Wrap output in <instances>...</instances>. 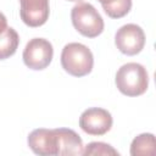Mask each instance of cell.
Returning <instances> with one entry per match:
<instances>
[{
  "label": "cell",
  "mask_w": 156,
  "mask_h": 156,
  "mask_svg": "<svg viewBox=\"0 0 156 156\" xmlns=\"http://www.w3.org/2000/svg\"><path fill=\"white\" fill-rule=\"evenodd\" d=\"M115 83L117 89L127 96L143 95L149 87V73L146 68L136 62H128L119 67Z\"/></svg>",
  "instance_id": "1"
},
{
  "label": "cell",
  "mask_w": 156,
  "mask_h": 156,
  "mask_svg": "<svg viewBox=\"0 0 156 156\" xmlns=\"http://www.w3.org/2000/svg\"><path fill=\"white\" fill-rule=\"evenodd\" d=\"M105 13L111 18L124 17L132 9V0H98Z\"/></svg>",
  "instance_id": "12"
},
{
  "label": "cell",
  "mask_w": 156,
  "mask_h": 156,
  "mask_svg": "<svg viewBox=\"0 0 156 156\" xmlns=\"http://www.w3.org/2000/svg\"><path fill=\"white\" fill-rule=\"evenodd\" d=\"M29 149L39 156H57L58 139L56 129L38 128L29 133L27 138Z\"/></svg>",
  "instance_id": "7"
},
{
  "label": "cell",
  "mask_w": 156,
  "mask_h": 156,
  "mask_svg": "<svg viewBox=\"0 0 156 156\" xmlns=\"http://www.w3.org/2000/svg\"><path fill=\"white\" fill-rule=\"evenodd\" d=\"M58 139V155L65 156H78L83 155V141L82 138L69 128H55Z\"/></svg>",
  "instance_id": "9"
},
{
  "label": "cell",
  "mask_w": 156,
  "mask_h": 156,
  "mask_svg": "<svg viewBox=\"0 0 156 156\" xmlns=\"http://www.w3.org/2000/svg\"><path fill=\"white\" fill-rule=\"evenodd\" d=\"M6 28H7V20H6L5 15L2 12H0V34L2 32H5Z\"/></svg>",
  "instance_id": "14"
},
{
  "label": "cell",
  "mask_w": 156,
  "mask_h": 156,
  "mask_svg": "<svg viewBox=\"0 0 156 156\" xmlns=\"http://www.w3.org/2000/svg\"><path fill=\"white\" fill-rule=\"evenodd\" d=\"M83 155L85 156H118L119 152L111 146L110 144L102 143V141H91L83 149Z\"/></svg>",
  "instance_id": "13"
},
{
  "label": "cell",
  "mask_w": 156,
  "mask_h": 156,
  "mask_svg": "<svg viewBox=\"0 0 156 156\" xmlns=\"http://www.w3.org/2000/svg\"><path fill=\"white\" fill-rule=\"evenodd\" d=\"M20 16L28 27L43 26L50 13L49 0H20Z\"/></svg>",
  "instance_id": "8"
},
{
  "label": "cell",
  "mask_w": 156,
  "mask_h": 156,
  "mask_svg": "<svg viewBox=\"0 0 156 156\" xmlns=\"http://www.w3.org/2000/svg\"><path fill=\"white\" fill-rule=\"evenodd\" d=\"M62 68L73 77L89 74L94 66V56L90 49L82 43H68L61 52Z\"/></svg>",
  "instance_id": "2"
},
{
  "label": "cell",
  "mask_w": 156,
  "mask_h": 156,
  "mask_svg": "<svg viewBox=\"0 0 156 156\" xmlns=\"http://www.w3.org/2000/svg\"><path fill=\"white\" fill-rule=\"evenodd\" d=\"M156 152V141L152 133L136 135L130 144L132 156H154Z\"/></svg>",
  "instance_id": "10"
},
{
  "label": "cell",
  "mask_w": 156,
  "mask_h": 156,
  "mask_svg": "<svg viewBox=\"0 0 156 156\" xmlns=\"http://www.w3.org/2000/svg\"><path fill=\"white\" fill-rule=\"evenodd\" d=\"M73 27L87 38H95L104 32V20L98 10L89 2H78L71 11Z\"/></svg>",
  "instance_id": "3"
},
{
  "label": "cell",
  "mask_w": 156,
  "mask_h": 156,
  "mask_svg": "<svg viewBox=\"0 0 156 156\" xmlns=\"http://www.w3.org/2000/svg\"><path fill=\"white\" fill-rule=\"evenodd\" d=\"M68 1H76V2H78V1H82V0H68Z\"/></svg>",
  "instance_id": "15"
},
{
  "label": "cell",
  "mask_w": 156,
  "mask_h": 156,
  "mask_svg": "<svg viewBox=\"0 0 156 156\" xmlns=\"http://www.w3.org/2000/svg\"><path fill=\"white\" fill-rule=\"evenodd\" d=\"M113 119L111 113L101 107H90L82 112L79 127L89 135H104L112 127Z\"/></svg>",
  "instance_id": "6"
},
{
  "label": "cell",
  "mask_w": 156,
  "mask_h": 156,
  "mask_svg": "<svg viewBox=\"0 0 156 156\" xmlns=\"http://www.w3.org/2000/svg\"><path fill=\"white\" fill-rule=\"evenodd\" d=\"M54 48L51 43L44 38L30 39L23 50L22 58L24 65L34 71H40L46 68L52 61Z\"/></svg>",
  "instance_id": "4"
},
{
  "label": "cell",
  "mask_w": 156,
  "mask_h": 156,
  "mask_svg": "<svg viewBox=\"0 0 156 156\" xmlns=\"http://www.w3.org/2000/svg\"><path fill=\"white\" fill-rule=\"evenodd\" d=\"M18 44V33L12 27H7L5 32L0 34V60H5L12 56L16 52Z\"/></svg>",
  "instance_id": "11"
},
{
  "label": "cell",
  "mask_w": 156,
  "mask_h": 156,
  "mask_svg": "<svg viewBox=\"0 0 156 156\" xmlns=\"http://www.w3.org/2000/svg\"><path fill=\"white\" fill-rule=\"evenodd\" d=\"M115 44L117 49L128 56L139 54L145 45V33L143 28L134 23L122 26L115 34Z\"/></svg>",
  "instance_id": "5"
}]
</instances>
